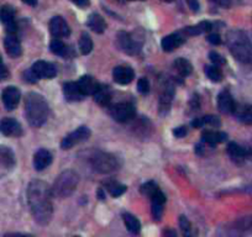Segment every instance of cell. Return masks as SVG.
Here are the masks:
<instances>
[{"mask_svg":"<svg viewBox=\"0 0 252 237\" xmlns=\"http://www.w3.org/2000/svg\"><path fill=\"white\" fill-rule=\"evenodd\" d=\"M8 76H9L8 69H6L4 66L0 67V80H4L5 78H8Z\"/></svg>","mask_w":252,"mask_h":237,"instance_id":"cell-46","label":"cell"},{"mask_svg":"<svg viewBox=\"0 0 252 237\" xmlns=\"http://www.w3.org/2000/svg\"><path fill=\"white\" fill-rule=\"evenodd\" d=\"M213 29V25L209 21H202L199 22L195 26H189L187 29H184L182 31V34L187 35V36H198V35L205 34V32H209L210 30Z\"/></svg>","mask_w":252,"mask_h":237,"instance_id":"cell-26","label":"cell"},{"mask_svg":"<svg viewBox=\"0 0 252 237\" xmlns=\"http://www.w3.org/2000/svg\"><path fill=\"white\" fill-rule=\"evenodd\" d=\"M22 3L27 4V5H31V6H35L37 4V0H21Z\"/></svg>","mask_w":252,"mask_h":237,"instance_id":"cell-47","label":"cell"},{"mask_svg":"<svg viewBox=\"0 0 252 237\" xmlns=\"http://www.w3.org/2000/svg\"><path fill=\"white\" fill-rule=\"evenodd\" d=\"M162 1H167V3H171V1H173V0H162Z\"/></svg>","mask_w":252,"mask_h":237,"instance_id":"cell-49","label":"cell"},{"mask_svg":"<svg viewBox=\"0 0 252 237\" xmlns=\"http://www.w3.org/2000/svg\"><path fill=\"white\" fill-rule=\"evenodd\" d=\"M79 182V177L73 171H64L57 177V179L53 183V187L51 188L52 195L56 198H67L73 194L77 185Z\"/></svg>","mask_w":252,"mask_h":237,"instance_id":"cell-4","label":"cell"},{"mask_svg":"<svg viewBox=\"0 0 252 237\" xmlns=\"http://www.w3.org/2000/svg\"><path fill=\"white\" fill-rule=\"evenodd\" d=\"M24 77H25V80H26V82H29V83H36L37 80H39V77H37L36 74L32 72L31 68L27 69V71L25 72Z\"/></svg>","mask_w":252,"mask_h":237,"instance_id":"cell-41","label":"cell"},{"mask_svg":"<svg viewBox=\"0 0 252 237\" xmlns=\"http://www.w3.org/2000/svg\"><path fill=\"white\" fill-rule=\"evenodd\" d=\"M237 120L246 125H252V106L251 105H241L236 106L234 111Z\"/></svg>","mask_w":252,"mask_h":237,"instance_id":"cell-28","label":"cell"},{"mask_svg":"<svg viewBox=\"0 0 252 237\" xmlns=\"http://www.w3.org/2000/svg\"><path fill=\"white\" fill-rule=\"evenodd\" d=\"M50 30L51 34L57 39H63V37L69 36V34H71L69 26L62 16H55V18L51 19Z\"/></svg>","mask_w":252,"mask_h":237,"instance_id":"cell-10","label":"cell"},{"mask_svg":"<svg viewBox=\"0 0 252 237\" xmlns=\"http://www.w3.org/2000/svg\"><path fill=\"white\" fill-rule=\"evenodd\" d=\"M211 1H214V3H218V0H211Z\"/></svg>","mask_w":252,"mask_h":237,"instance_id":"cell-50","label":"cell"},{"mask_svg":"<svg viewBox=\"0 0 252 237\" xmlns=\"http://www.w3.org/2000/svg\"><path fill=\"white\" fill-rule=\"evenodd\" d=\"M113 78L118 84L126 85L132 82V79L135 78V73L130 67L119 66L116 68H114Z\"/></svg>","mask_w":252,"mask_h":237,"instance_id":"cell-14","label":"cell"},{"mask_svg":"<svg viewBox=\"0 0 252 237\" xmlns=\"http://www.w3.org/2000/svg\"><path fill=\"white\" fill-rule=\"evenodd\" d=\"M79 51H81L82 55H89L90 52H92L93 50V40L92 37L89 36V35L87 34V32H84V34H82L81 39H79Z\"/></svg>","mask_w":252,"mask_h":237,"instance_id":"cell-32","label":"cell"},{"mask_svg":"<svg viewBox=\"0 0 252 237\" xmlns=\"http://www.w3.org/2000/svg\"><path fill=\"white\" fill-rule=\"evenodd\" d=\"M204 72L211 82H220L221 79H223L221 69L219 68V66H215V64H213V66H207L204 68Z\"/></svg>","mask_w":252,"mask_h":237,"instance_id":"cell-34","label":"cell"},{"mask_svg":"<svg viewBox=\"0 0 252 237\" xmlns=\"http://www.w3.org/2000/svg\"><path fill=\"white\" fill-rule=\"evenodd\" d=\"M183 42L184 37L182 36V32H178V34H172L163 37L161 46H162L163 51H166V52H172L177 47H179Z\"/></svg>","mask_w":252,"mask_h":237,"instance_id":"cell-20","label":"cell"},{"mask_svg":"<svg viewBox=\"0 0 252 237\" xmlns=\"http://www.w3.org/2000/svg\"><path fill=\"white\" fill-rule=\"evenodd\" d=\"M163 205L165 204H161V203H152V216L153 219L160 221L161 217H162V214H163Z\"/></svg>","mask_w":252,"mask_h":237,"instance_id":"cell-37","label":"cell"},{"mask_svg":"<svg viewBox=\"0 0 252 237\" xmlns=\"http://www.w3.org/2000/svg\"><path fill=\"white\" fill-rule=\"evenodd\" d=\"M137 89L141 94H147V93L150 92V82L147 80L146 78H141L139 79V82H137Z\"/></svg>","mask_w":252,"mask_h":237,"instance_id":"cell-38","label":"cell"},{"mask_svg":"<svg viewBox=\"0 0 252 237\" xmlns=\"http://www.w3.org/2000/svg\"><path fill=\"white\" fill-rule=\"evenodd\" d=\"M106 189H108V192L110 193L111 197H114V198L120 197V195H123L124 193L126 192L125 185L120 184V183H118V182L106 183Z\"/></svg>","mask_w":252,"mask_h":237,"instance_id":"cell-35","label":"cell"},{"mask_svg":"<svg viewBox=\"0 0 252 237\" xmlns=\"http://www.w3.org/2000/svg\"><path fill=\"white\" fill-rule=\"evenodd\" d=\"M0 132L9 137H19L22 135V127L15 118H5L0 121Z\"/></svg>","mask_w":252,"mask_h":237,"instance_id":"cell-9","label":"cell"},{"mask_svg":"<svg viewBox=\"0 0 252 237\" xmlns=\"http://www.w3.org/2000/svg\"><path fill=\"white\" fill-rule=\"evenodd\" d=\"M51 163H52V155H51L47 150L41 148V150H39L35 153L34 167L36 171H43V169L47 168Z\"/></svg>","mask_w":252,"mask_h":237,"instance_id":"cell-18","label":"cell"},{"mask_svg":"<svg viewBox=\"0 0 252 237\" xmlns=\"http://www.w3.org/2000/svg\"><path fill=\"white\" fill-rule=\"evenodd\" d=\"M0 22L5 25L6 31L9 34H14L15 32V11H14V9L11 6L5 5L0 9Z\"/></svg>","mask_w":252,"mask_h":237,"instance_id":"cell-13","label":"cell"},{"mask_svg":"<svg viewBox=\"0 0 252 237\" xmlns=\"http://www.w3.org/2000/svg\"><path fill=\"white\" fill-rule=\"evenodd\" d=\"M25 111L27 121L31 126L40 127L47 121L48 104L39 93H29L25 99Z\"/></svg>","mask_w":252,"mask_h":237,"instance_id":"cell-2","label":"cell"},{"mask_svg":"<svg viewBox=\"0 0 252 237\" xmlns=\"http://www.w3.org/2000/svg\"><path fill=\"white\" fill-rule=\"evenodd\" d=\"M141 1H142V0H141Z\"/></svg>","mask_w":252,"mask_h":237,"instance_id":"cell-51","label":"cell"},{"mask_svg":"<svg viewBox=\"0 0 252 237\" xmlns=\"http://www.w3.org/2000/svg\"><path fill=\"white\" fill-rule=\"evenodd\" d=\"M92 167L100 174H109L120 168V161L116 156L106 152H97L90 159Z\"/></svg>","mask_w":252,"mask_h":237,"instance_id":"cell-5","label":"cell"},{"mask_svg":"<svg viewBox=\"0 0 252 237\" xmlns=\"http://www.w3.org/2000/svg\"><path fill=\"white\" fill-rule=\"evenodd\" d=\"M209 59L213 62V64H215V66H223V64H225V59H224L223 56L219 55L218 52H210Z\"/></svg>","mask_w":252,"mask_h":237,"instance_id":"cell-39","label":"cell"},{"mask_svg":"<svg viewBox=\"0 0 252 237\" xmlns=\"http://www.w3.org/2000/svg\"><path fill=\"white\" fill-rule=\"evenodd\" d=\"M187 134H188V130H187L186 126H179L173 130V135L176 137H178V138H182V137L186 136Z\"/></svg>","mask_w":252,"mask_h":237,"instance_id":"cell-42","label":"cell"},{"mask_svg":"<svg viewBox=\"0 0 252 237\" xmlns=\"http://www.w3.org/2000/svg\"><path fill=\"white\" fill-rule=\"evenodd\" d=\"M226 138H228V135L224 134V132L220 131H210V130H207L202 134V142L208 143L210 146H215L218 143L225 142Z\"/></svg>","mask_w":252,"mask_h":237,"instance_id":"cell-22","label":"cell"},{"mask_svg":"<svg viewBox=\"0 0 252 237\" xmlns=\"http://www.w3.org/2000/svg\"><path fill=\"white\" fill-rule=\"evenodd\" d=\"M179 226H181L184 235H189L192 225H190V222H189V220L187 219L186 216H181V217H179Z\"/></svg>","mask_w":252,"mask_h":237,"instance_id":"cell-40","label":"cell"},{"mask_svg":"<svg viewBox=\"0 0 252 237\" xmlns=\"http://www.w3.org/2000/svg\"><path fill=\"white\" fill-rule=\"evenodd\" d=\"M78 87L84 95H93L98 89L99 84L92 76H83L78 80Z\"/></svg>","mask_w":252,"mask_h":237,"instance_id":"cell-23","label":"cell"},{"mask_svg":"<svg viewBox=\"0 0 252 237\" xmlns=\"http://www.w3.org/2000/svg\"><path fill=\"white\" fill-rule=\"evenodd\" d=\"M228 153L231 157V159L236 162V163H242L244 161L249 159V150L235 142L229 143Z\"/></svg>","mask_w":252,"mask_h":237,"instance_id":"cell-17","label":"cell"},{"mask_svg":"<svg viewBox=\"0 0 252 237\" xmlns=\"http://www.w3.org/2000/svg\"><path fill=\"white\" fill-rule=\"evenodd\" d=\"M50 48L51 52H52L53 55L62 56V57H67V56H68V47H67L60 39H57V37H56L55 40H52Z\"/></svg>","mask_w":252,"mask_h":237,"instance_id":"cell-33","label":"cell"},{"mask_svg":"<svg viewBox=\"0 0 252 237\" xmlns=\"http://www.w3.org/2000/svg\"><path fill=\"white\" fill-rule=\"evenodd\" d=\"M95 103L99 104L100 106H108L111 101V92L106 85L99 84L98 89L93 94Z\"/></svg>","mask_w":252,"mask_h":237,"instance_id":"cell-25","label":"cell"},{"mask_svg":"<svg viewBox=\"0 0 252 237\" xmlns=\"http://www.w3.org/2000/svg\"><path fill=\"white\" fill-rule=\"evenodd\" d=\"M20 90L16 87L5 88L1 94V99H3V104L6 110H14L20 101Z\"/></svg>","mask_w":252,"mask_h":237,"instance_id":"cell-11","label":"cell"},{"mask_svg":"<svg viewBox=\"0 0 252 237\" xmlns=\"http://www.w3.org/2000/svg\"><path fill=\"white\" fill-rule=\"evenodd\" d=\"M158 189H160V188L157 187V184H156L155 182H147V183H145V184H142L141 188H140V190H141V194H144L145 197H148V198L152 197V195L155 194Z\"/></svg>","mask_w":252,"mask_h":237,"instance_id":"cell-36","label":"cell"},{"mask_svg":"<svg viewBox=\"0 0 252 237\" xmlns=\"http://www.w3.org/2000/svg\"><path fill=\"white\" fill-rule=\"evenodd\" d=\"M205 125L219 127L220 126V120H219L218 116L208 115V116H203V118H195V120H193L192 121L193 127H203L205 126Z\"/></svg>","mask_w":252,"mask_h":237,"instance_id":"cell-30","label":"cell"},{"mask_svg":"<svg viewBox=\"0 0 252 237\" xmlns=\"http://www.w3.org/2000/svg\"><path fill=\"white\" fill-rule=\"evenodd\" d=\"M218 108L224 114H232L236 108L234 99L228 90H224L218 97Z\"/></svg>","mask_w":252,"mask_h":237,"instance_id":"cell-16","label":"cell"},{"mask_svg":"<svg viewBox=\"0 0 252 237\" xmlns=\"http://www.w3.org/2000/svg\"><path fill=\"white\" fill-rule=\"evenodd\" d=\"M4 46H5V51L10 57H19L22 53V48H21V43L18 40V37L14 36V34H9L4 40Z\"/></svg>","mask_w":252,"mask_h":237,"instance_id":"cell-21","label":"cell"},{"mask_svg":"<svg viewBox=\"0 0 252 237\" xmlns=\"http://www.w3.org/2000/svg\"><path fill=\"white\" fill-rule=\"evenodd\" d=\"M15 166V155L6 146H0V168L11 169Z\"/></svg>","mask_w":252,"mask_h":237,"instance_id":"cell-24","label":"cell"},{"mask_svg":"<svg viewBox=\"0 0 252 237\" xmlns=\"http://www.w3.org/2000/svg\"><path fill=\"white\" fill-rule=\"evenodd\" d=\"M88 26L97 34H103L106 29V22L99 14H92L88 18Z\"/></svg>","mask_w":252,"mask_h":237,"instance_id":"cell-27","label":"cell"},{"mask_svg":"<svg viewBox=\"0 0 252 237\" xmlns=\"http://www.w3.org/2000/svg\"><path fill=\"white\" fill-rule=\"evenodd\" d=\"M63 94L68 101H81L85 95L82 93L81 88L78 87V83L69 82L63 85Z\"/></svg>","mask_w":252,"mask_h":237,"instance_id":"cell-19","label":"cell"},{"mask_svg":"<svg viewBox=\"0 0 252 237\" xmlns=\"http://www.w3.org/2000/svg\"><path fill=\"white\" fill-rule=\"evenodd\" d=\"M72 3L76 4L79 8H87L89 6V0H71Z\"/></svg>","mask_w":252,"mask_h":237,"instance_id":"cell-45","label":"cell"},{"mask_svg":"<svg viewBox=\"0 0 252 237\" xmlns=\"http://www.w3.org/2000/svg\"><path fill=\"white\" fill-rule=\"evenodd\" d=\"M173 67L177 71V73L182 77L189 76L193 71L192 64H190V62H189L188 59H186V58H178V59H176L173 63Z\"/></svg>","mask_w":252,"mask_h":237,"instance_id":"cell-29","label":"cell"},{"mask_svg":"<svg viewBox=\"0 0 252 237\" xmlns=\"http://www.w3.org/2000/svg\"><path fill=\"white\" fill-rule=\"evenodd\" d=\"M31 69L32 72L39 77V79L40 78L50 79V78H53V77L57 74V69H56V67L53 66L52 63H48V62H45V61L35 62L34 66L31 67Z\"/></svg>","mask_w":252,"mask_h":237,"instance_id":"cell-12","label":"cell"},{"mask_svg":"<svg viewBox=\"0 0 252 237\" xmlns=\"http://www.w3.org/2000/svg\"><path fill=\"white\" fill-rule=\"evenodd\" d=\"M174 97V89L173 85L171 83H166L165 87H163L162 93H161L160 97V113L166 114L168 113L169 108H171L172 99Z\"/></svg>","mask_w":252,"mask_h":237,"instance_id":"cell-15","label":"cell"},{"mask_svg":"<svg viewBox=\"0 0 252 237\" xmlns=\"http://www.w3.org/2000/svg\"><path fill=\"white\" fill-rule=\"evenodd\" d=\"M228 47L231 55L241 63L252 62V43L247 35L240 30H234L228 35Z\"/></svg>","mask_w":252,"mask_h":237,"instance_id":"cell-3","label":"cell"},{"mask_svg":"<svg viewBox=\"0 0 252 237\" xmlns=\"http://www.w3.org/2000/svg\"><path fill=\"white\" fill-rule=\"evenodd\" d=\"M208 41H209L211 45H220L221 43V37L219 36V34H211L208 36Z\"/></svg>","mask_w":252,"mask_h":237,"instance_id":"cell-43","label":"cell"},{"mask_svg":"<svg viewBox=\"0 0 252 237\" xmlns=\"http://www.w3.org/2000/svg\"><path fill=\"white\" fill-rule=\"evenodd\" d=\"M187 4H188L189 9H190L192 11H194V13H198V11H199L200 5L198 0H187Z\"/></svg>","mask_w":252,"mask_h":237,"instance_id":"cell-44","label":"cell"},{"mask_svg":"<svg viewBox=\"0 0 252 237\" xmlns=\"http://www.w3.org/2000/svg\"><path fill=\"white\" fill-rule=\"evenodd\" d=\"M123 220L125 226L127 227V230H129L131 234H139L140 230H141V224H140L137 217H135L131 214L126 213L123 215Z\"/></svg>","mask_w":252,"mask_h":237,"instance_id":"cell-31","label":"cell"},{"mask_svg":"<svg viewBox=\"0 0 252 237\" xmlns=\"http://www.w3.org/2000/svg\"><path fill=\"white\" fill-rule=\"evenodd\" d=\"M90 130L89 127L87 126H81L76 130V131L71 132L69 135H67L64 138L61 142V147L62 150H71L72 147H74L76 145H79V143L87 141L90 137Z\"/></svg>","mask_w":252,"mask_h":237,"instance_id":"cell-6","label":"cell"},{"mask_svg":"<svg viewBox=\"0 0 252 237\" xmlns=\"http://www.w3.org/2000/svg\"><path fill=\"white\" fill-rule=\"evenodd\" d=\"M27 201L35 220L40 225H47L52 219V190L47 183L32 180L27 188Z\"/></svg>","mask_w":252,"mask_h":237,"instance_id":"cell-1","label":"cell"},{"mask_svg":"<svg viewBox=\"0 0 252 237\" xmlns=\"http://www.w3.org/2000/svg\"><path fill=\"white\" fill-rule=\"evenodd\" d=\"M135 106L130 103H119L110 108V115L118 122H127L135 118Z\"/></svg>","mask_w":252,"mask_h":237,"instance_id":"cell-7","label":"cell"},{"mask_svg":"<svg viewBox=\"0 0 252 237\" xmlns=\"http://www.w3.org/2000/svg\"><path fill=\"white\" fill-rule=\"evenodd\" d=\"M119 47L127 55H137L141 50V42L134 35L127 32H119L118 35Z\"/></svg>","mask_w":252,"mask_h":237,"instance_id":"cell-8","label":"cell"},{"mask_svg":"<svg viewBox=\"0 0 252 237\" xmlns=\"http://www.w3.org/2000/svg\"><path fill=\"white\" fill-rule=\"evenodd\" d=\"M3 66V61H1V56H0V67Z\"/></svg>","mask_w":252,"mask_h":237,"instance_id":"cell-48","label":"cell"}]
</instances>
